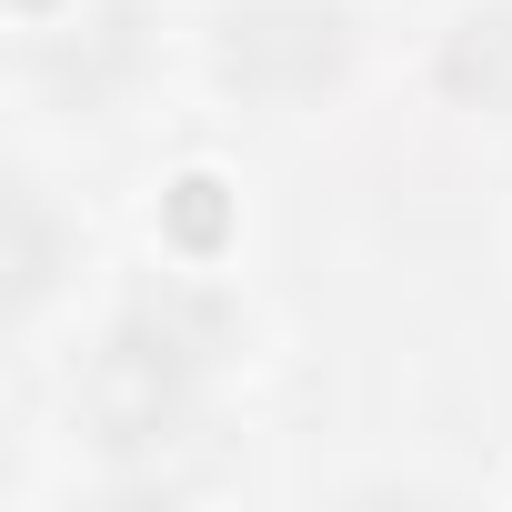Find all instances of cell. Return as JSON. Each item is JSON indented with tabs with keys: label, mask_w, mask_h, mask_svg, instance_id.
<instances>
[{
	"label": "cell",
	"mask_w": 512,
	"mask_h": 512,
	"mask_svg": "<svg viewBox=\"0 0 512 512\" xmlns=\"http://www.w3.org/2000/svg\"><path fill=\"white\" fill-rule=\"evenodd\" d=\"M221 332H231V312L211 292H141L111 322V342L91 352V382H81V412H91L101 452H161V442H181L191 392L221 362Z\"/></svg>",
	"instance_id": "obj_1"
},
{
	"label": "cell",
	"mask_w": 512,
	"mask_h": 512,
	"mask_svg": "<svg viewBox=\"0 0 512 512\" xmlns=\"http://www.w3.org/2000/svg\"><path fill=\"white\" fill-rule=\"evenodd\" d=\"M211 71L251 111H312L352 71V11L342 0H231L211 31Z\"/></svg>",
	"instance_id": "obj_2"
},
{
	"label": "cell",
	"mask_w": 512,
	"mask_h": 512,
	"mask_svg": "<svg viewBox=\"0 0 512 512\" xmlns=\"http://www.w3.org/2000/svg\"><path fill=\"white\" fill-rule=\"evenodd\" d=\"M442 91L482 121H512V0H492V11H462L442 31Z\"/></svg>",
	"instance_id": "obj_3"
},
{
	"label": "cell",
	"mask_w": 512,
	"mask_h": 512,
	"mask_svg": "<svg viewBox=\"0 0 512 512\" xmlns=\"http://www.w3.org/2000/svg\"><path fill=\"white\" fill-rule=\"evenodd\" d=\"M51 282H61V231H51L41 191H21V201H11V302H21V312H41V302H51Z\"/></svg>",
	"instance_id": "obj_4"
},
{
	"label": "cell",
	"mask_w": 512,
	"mask_h": 512,
	"mask_svg": "<svg viewBox=\"0 0 512 512\" xmlns=\"http://www.w3.org/2000/svg\"><path fill=\"white\" fill-rule=\"evenodd\" d=\"M21 11H41V0H21Z\"/></svg>",
	"instance_id": "obj_5"
}]
</instances>
